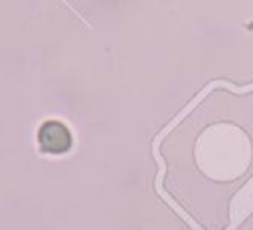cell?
<instances>
[{"mask_svg":"<svg viewBox=\"0 0 253 230\" xmlns=\"http://www.w3.org/2000/svg\"><path fill=\"white\" fill-rule=\"evenodd\" d=\"M38 139H40V147L45 153H53V155H61V153L69 151V147H71V133L59 121L43 123L40 127Z\"/></svg>","mask_w":253,"mask_h":230,"instance_id":"1","label":"cell"}]
</instances>
